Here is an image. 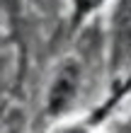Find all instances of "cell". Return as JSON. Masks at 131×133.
I'll list each match as a JSON object with an SVG mask.
<instances>
[{"label":"cell","instance_id":"6da1fadb","mask_svg":"<svg viewBox=\"0 0 131 133\" xmlns=\"http://www.w3.org/2000/svg\"><path fill=\"white\" fill-rule=\"evenodd\" d=\"M75 77H78V73H75L73 68H66L63 73L58 75L56 87H53V92H51V107L53 109H61L68 99L73 97V92H75Z\"/></svg>","mask_w":131,"mask_h":133},{"label":"cell","instance_id":"7a4b0ae2","mask_svg":"<svg viewBox=\"0 0 131 133\" xmlns=\"http://www.w3.org/2000/svg\"><path fill=\"white\" fill-rule=\"evenodd\" d=\"M80 3H83V10H88V7H92V5H97L99 0H80Z\"/></svg>","mask_w":131,"mask_h":133}]
</instances>
